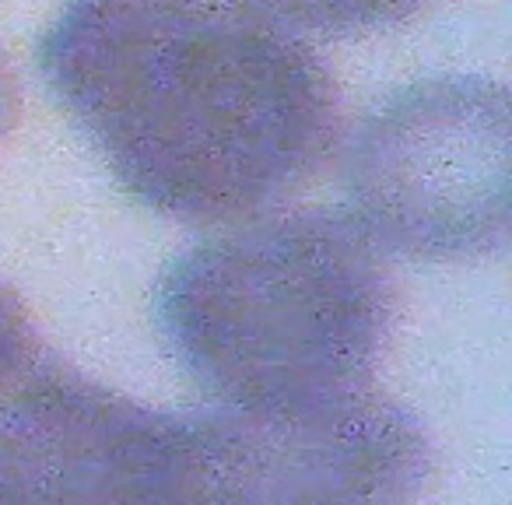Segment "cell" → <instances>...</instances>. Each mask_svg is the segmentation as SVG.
<instances>
[{"mask_svg":"<svg viewBox=\"0 0 512 505\" xmlns=\"http://www.w3.org/2000/svg\"><path fill=\"white\" fill-rule=\"evenodd\" d=\"M32 358V330L25 306L15 299L4 281H0V383L15 376Z\"/></svg>","mask_w":512,"mask_h":505,"instance_id":"cell-6","label":"cell"},{"mask_svg":"<svg viewBox=\"0 0 512 505\" xmlns=\"http://www.w3.org/2000/svg\"><path fill=\"white\" fill-rule=\"evenodd\" d=\"M207 467V414L32 358L0 383V505H204Z\"/></svg>","mask_w":512,"mask_h":505,"instance_id":"cell-4","label":"cell"},{"mask_svg":"<svg viewBox=\"0 0 512 505\" xmlns=\"http://www.w3.org/2000/svg\"><path fill=\"white\" fill-rule=\"evenodd\" d=\"M288 32L323 39L369 36L428 11L435 0H249Z\"/></svg>","mask_w":512,"mask_h":505,"instance_id":"cell-5","label":"cell"},{"mask_svg":"<svg viewBox=\"0 0 512 505\" xmlns=\"http://www.w3.org/2000/svg\"><path fill=\"white\" fill-rule=\"evenodd\" d=\"M179 369L228 411H313L369 390L393 323L386 249L334 207L253 214L183 249L155 288Z\"/></svg>","mask_w":512,"mask_h":505,"instance_id":"cell-2","label":"cell"},{"mask_svg":"<svg viewBox=\"0 0 512 505\" xmlns=\"http://www.w3.org/2000/svg\"><path fill=\"white\" fill-rule=\"evenodd\" d=\"M348 214L411 260H470L509 228V95L477 74L411 81L344 151Z\"/></svg>","mask_w":512,"mask_h":505,"instance_id":"cell-3","label":"cell"},{"mask_svg":"<svg viewBox=\"0 0 512 505\" xmlns=\"http://www.w3.org/2000/svg\"><path fill=\"white\" fill-rule=\"evenodd\" d=\"M18 123V88L15 78H11V67L0 53V144L8 141V134Z\"/></svg>","mask_w":512,"mask_h":505,"instance_id":"cell-7","label":"cell"},{"mask_svg":"<svg viewBox=\"0 0 512 505\" xmlns=\"http://www.w3.org/2000/svg\"><path fill=\"white\" fill-rule=\"evenodd\" d=\"M39 71L116 183L183 221L281 204L341 127L323 60L249 0H74Z\"/></svg>","mask_w":512,"mask_h":505,"instance_id":"cell-1","label":"cell"}]
</instances>
